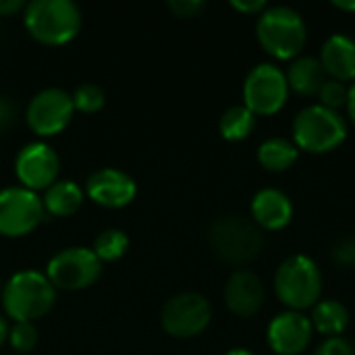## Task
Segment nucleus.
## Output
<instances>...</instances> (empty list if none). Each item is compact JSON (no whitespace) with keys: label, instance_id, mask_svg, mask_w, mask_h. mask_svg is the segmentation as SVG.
Here are the masks:
<instances>
[{"label":"nucleus","instance_id":"nucleus-1","mask_svg":"<svg viewBox=\"0 0 355 355\" xmlns=\"http://www.w3.org/2000/svg\"><path fill=\"white\" fill-rule=\"evenodd\" d=\"M256 37L264 52L272 58L293 60L306 48L308 25L304 17L291 6H266V10L258 15Z\"/></svg>","mask_w":355,"mask_h":355},{"label":"nucleus","instance_id":"nucleus-2","mask_svg":"<svg viewBox=\"0 0 355 355\" xmlns=\"http://www.w3.org/2000/svg\"><path fill=\"white\" fill-rule=\"evenodd\" d=\"M23 23L33 40L46 46H62L77 37L83 15L73 0H33L25 4Z\"/></svg>","mask_w":355,"mask_h":355},{"label":"nucleus","instance_id":"nucleus-3","mask_svg":"<svg viewBox=\"0 0 355 355\" xmlns=\"http://www.w3.org/2000/svg\"><path fill=\"white\" fill-rule=\"evenodd\" d=\"M0 302L15 322H35L52 310L56 289L46 272L19 270L4 283Z\"/></svg>","mask_w":355,"mask_h":355},{"label":"nucleus","instance_id":"nucleus-4","mask_svg":"<svg viewBox=\"0 0 355 355\" xmlns=\"http://www.w3.org/2000/svg\"><path fill=\"white\" fill-rule=\"evenodd\" d=\"M275 293L293 312L314 308L322 297V272L318 264L304 254L289 256L275 272Z\"/></svg>","mask_w":355,"mask_h":355},{"label":"nucleus","instance_id":"nucleus-5","mask_svg":"<svg viewBox=\"0 0 355 355\" xmlns=\"http://www.w3.org/2000/svg\"><path fill=\"white\" fill-rule=\"evenodd\" d=\"M293 144L310 154H327L337 150L347 137V123L341 112L312 104L302 108L291 125Z\"/></svg>","mask_w":355,"mask_h":355},{"label":"nucleus","instance_id":"nucleus-6","mask_svg":"<svg viewBox=\"0 0 355 355\" xmlns=\"http://www.w3.org/2000/svg\"><path fill=\"white\" fill-rule=\"evenodd\" d=\"M208 241L216 258L233 266L250 264L264 248L262 231L241 216H223L214 220L208 231Z\"/></svg>","mask_w":355,"mask_h":355},{"label":"nucleus","instance_id":"nucleus-7","mask_svg":"<svg viewBox=\"0 0 355 355\" xmlns=\"http://www.w3.org/2000/svg\"><path fill=\"white\" fill-rule=\"evenodd\" d=\"M289 98L285 73L270 64H256L243 81V106L256 116H272L283 110Z\"/></svg>","mask_w":355,"mask_h":355},{"label":"nucleus","instance_id":"nucleus-8","mask_svg":"<svg viewBox=\"0 0 355 355\" xmlns=\"http://www.w3.org/2000/svg\"><path fill=\"white\" fill-rule=\"evenodd\" d=\"M102 272V262L89 248H64L48 260L46 277L54 289L79 291L92 287Z\"/></svg>","mask_w":355,"mask_h":355},{"label":"nucleus","instance_id":"nucleus-9","mask_svg":"<svg viewBox=\"0 0 355 355\" xmlns=\"http://www.w3.org/2000/svg\"><path fill=\"white\" fill-rule=\"evenodd\" d=\"M212 320L210 302L193 291L173 295L160 312L162 329L177 339H191L202 335Z\"/></svg>","mask_w":355,"mask_h":355},{"label":"nucleus","instance_id":"nucleus-10","mask_svg":"<svg viewBox=\"0 0 355 355\" xmlns=\"http://www.w3.org/2000/svg\"><path fill=\"white\" fill-rule=\"evenodd\" d=\"M42 198L25 187L0 189V235L25 237L44 220Z\"/></svg>","mask_w":355,"mask_h":355},{"label":"nucleus","instance_id":"nucleus-11","mask_svg":"<svg viewBox=\"0 0 355 355\" xmlns=\"http://www.w3.org/2000/svg\"><path fill=\"white\" fill-rule=\"evenodd\" d=\"M73 98L62 87L40 89L27 104L25 119L33 133L40 137H52L60 133L73 119Z\"/></svg>","mask_w":355,"mask_h":355},{"label":"nucleus","instance_id":"nucleus-12","mask_svg":"<svg viewBox=\"0 0 355 355\" xmlns=\"http://www.w3.org/2000/svg\"><path fill=\"white\" fill-rule=\"evenodd\" d=\"M60 158L46 141H31L23 146L15 158V175L21 187L31 191H46L58 181Z\"/></svg>","mask_w":355,"mask_h":355},{"label":"nucleus","instance_id":"nucleus-13","mask_svg":"<svg viewBox=\"0 0 355 355\" xmlns=\"http://www.w3.org/2000/svg\"><path fill=\"white\" fill-rule=\"evenodd\" d=\"M310 316L287 310L275 316L266 331V343L277 355H302L312 343Z\"/></svg>","mask_w":355,"mask_h":355},{"label":"nucleus","instance_id":"nucleus-14","mask_svg":"<svg viewBox=\"0 0 355 355\" xmlns=\"http://www.w3.org/2000/svg\"><path fill=\"white\" fill-rule=\"evenodd\" d=\"M85 193L92 202L104 208H123L135 200L137 183L129 173L106 166L87 177Z\"/></svg>","mask_w":355,"mask_h":355},{"label":"nucleus","instance_id":"nucleus-15","mask_svg":"<svg viewBox=\"0 0 355 355\" xmlns=\"http://www.w3.org/2000/svg\"><path fill=\"white\" fill-rule=\"evenodd\" d=\"M266 291L262 279L252 270H235L225 285V304L231 314L252 318L264 306Z\"/></svg>","mask_w":355,"mask_h":355},{"label":"nucleus","instance_id":"nucleus-16","mask_svg":"<svg viewBox=\"0 0 355 355\" xmlns=\"http://www.w3.org/2000/svg\"><path fill=\"white\" fill-rule=\"evenodd\" d=\"M254 225L262 231H283L293 220V204L287 193L275 187L260 189L252 200Z\"/></svg>","mask_w":355,"mask_h":355},{"label":"nucleus","instance_id":"nucleus-17","mask_svg":"<svg viewBox=\"0 0 355 355\" xmlns=\"http://www.w3.org/2000/svg\"><path fill=\"white\" fill-rule=\"evenodd\" d=\"M320 62L327 77L347 83L355 81V40L345 33H333L327 37L320 50Z\"/></svg>","mask_w":355,"mask_h":355},{"label":"nucleus","instance_id":"nucleus-18","mask_svg":"<svg viewBox=\"0 0 355 355\" xmlns=\"http://www.w3.org/2000/svg\"><path fill=\"white\" fill-rule=\"evenodd\" d=\"M285 77H287L289 89L295 92L297 96H304V98L318 96L320 87L329 79L320 58H316V56H297V58H293L287 73H285Z\"/></svg>","mask_w":355,"mask_h":355},{"label":"nucleus","instance_id":"nucleus-19","mask_svg":"<svg viewBox=\"0 0 355 355\" xmlns=\"http://www.w3.org/2000/svg\"><path fill=\"white\" fill-rule=\"evenodd\" d=\"M42 204L52 216H73L83 204V189L73 179H58L44 191Z\"/></svg>","mask_w":355,"mask_h":355},{"label":"nucleus","instance_id":"nucleus-20","mask_svg":"<svg viewBox=\"0 0 355 355\" xmlns=\"http://www.w3.org/2000/svg\"><path fill=\"white\" fill-rule=\"evenodd\" d=\"M312 329L320 335L329 337H343L347 324H349V312L347 308L337 300H320L312 308L310 316Z\"/></svg>","mask_w":355,"mask_h":355},{"label":"nucleus","instance_id":"nucleus-21","mask_svg":"<svg viewBox=\"0 0 355 355\" xmlns=\"http://www.w3.org/2000/svg\"><path fill=\"white\" fill-rule=\"evenodd\" d=\"M297 158H300L297 146L285 137H270L262 141L258 148V162L268 173H285L297 162Z\"/></svg>","mask_w":355,"mask_h":355},{"label":"nucleus","instance_id":"nucleus-22","mask_svg":"<svg viewBox=\"0 0 355 355\" xmlns=\"http://www.w3.org/2000/svg\"><path fill=\"white\" fill-rule=\"evenodd\" d=\"M254 127H256V114L252 110H248L243 104H235V106L227 108L218 121V131H220L223 139H227V141H241V139L250 137Z\"/></svg>","mask_w":355,"mask_h":355},{"label":"nucleus","instance_id":"nucleus-23","mask_svg":"<svg viewBox=\"0 0 355 355\" xmlns=\"http://www.w3.org/2000/svg\"><path fill=\"white\" fill-rule=\"evenodd\" d=\"M94 254L100 262H114L121 260L129 250V237L121 229H106L94 241Z\"/></svg>","mask_w":355,"mask_h":355},{"label":"nucleus","instance_id":"nucleus-24","mask_svg":"<svg viewBox=\"0 0 355 355\" xmlns=\"http://www.w3.org/2000/svg\"><path fill=\"white\" fill-rule=\"evenodd\" d=\"M71 98H73L75 110H81V112H87V114L98 112L104 106V102H106L104 89L100 85H96V83H81V85H77L75 92L71 94Z\"/></svg>","mask_w":355,"mask_h":355},{"label":"nucleus","instance_id":"nucleus-25","mask_svg":"<svg viewBox=\"0 0 355 355\" xmlns=\"http://www.w3.org/2000/svg\"><path fill=\"white\" fill-rule=\"evenodd\" d=\"M8 343L15 352L27 354L37 345V329L33 322H15L8 331Z\"/></svg>","mask_w":355,"mask_h":355},{"label":"nucleus","instance_id":"nucleus-26","mask_svg":"<svg viewBox=\"0 0 355 355\" xmlns=\"http://www.w3.org/2000/svg\"><path fill=\"white\" fill-rule=\"evenodd\" d=\"M347 94H349V87L345 83L335 81V79H327V83L318 92V100H320L318 104L339 112V108L347 106Z\"/></svg>","mask_w":355,"mask_h":355},{"label":"nucleus","instance_id":"nucleus-27","mask_svg":"<svg viewBox=\"0 0 355 355\" xmlns=\"http://www.w3.org/2000/svg\"><path fill=\"white\" fill-rule=\"evenodd\" d=\"M333 262L339 268H355V237L339 239L331 250Z\"/></svg>","mask_w":355,"mask_h":355},{"label":"nucleus","instance_id":"nucleus-28","mask_svg":"<svg viewBox=\"0 0 355 355\" xmlns=\"http://www.w3.org/2000/svg\"><path fill=\"white\" fill-rule=\"evenodd\" d=\"M314 355H355V349L345 337H329L318 345Z\"/></svg>","mask_w":355,"mask_h":355},{"label":"nucleus","instance_id":"nucleus-29","mask_svg":"<svg viewBox=\"0 0 355 355\" xmlns=\"http://www.w3.org/2000/svg\"><path fill=\"white\" fill-rule=\"evenodd\" d=\"M206 2L202 0H171L168 2V10L179 17V19H193L204 10Z\"/></svg>","mask_w":355,"mask_h":355},{"label":"nucleus","instance_id":"nucleus-30","mask_svg":"<svg viewBox=\"0 0 355 355\" xmlns=\"http://www.w3.org/2000/svg\"><path fill=\"white\" fill-rule=\"evenodd\" d=\"M231 6L243 15H262L268 4L264 0H231Z\"/></svg>","mask_w":355,"mask_h":355},{"label":"nucleus","instance_id":"nucleus-31","mask_svg":"<svg viewBox=\"0 0 355 355\" xmlns=\"http://www.w3.org/2000/svg\"><path fill=\"white\" fill-rule=\"evenodd\" d=\"M15 121V104L8 96H0V131L8 129Z\"/></svg>","mask_w":355,"mask_h":355},{"label":"nucleus","instance_id":"nucleus-32","mask_svg":"<svg viewBox=\"0 0 355 355\" xmlns=\"http://www.w3.org/2000/svg\"><path fill=\"white\" fill-rule=\"evenodd\" d=\"M19 10H25L23 0H0V17H10Z\"/></svg>","mask_w":355,"mask_h":355},{"label":"nucleus","instance_id":"nucleus-33","mask_svg":"<svg viewBox=\"0 0 355 355\" xmlns=\"http://www.w3.org/2000/svg\"><path fill=\"white\" fill-rule=\"evenodd\" d=\"M347 114L352 119V123L355 125V81L349 85V94H347Z\"/></svg>","mask_w":355,"mask_h":355},{"label":"nucleus","instance_id":"nucleus-34","mask_svg":"<svg viewBox=\"0 0 355 355\" xmlns=\"http://www.w3.org/2000/svg\"><path fill=\"white\" fill-rule=\"evenodd\" d=\"M333 6H335V8H339V10H347V12H354V10H355V0H352V2H345V0H335V2H333Z\"/></svg>","mask_w":355,"mask_h":355},{"label":"nucleus","instance_id":"nucleus-35","mask_svg":"<svg viewBox=\"0 0 355 355\" xmlns=\"http://www.w3.org/2000/svg\"><path fill=\"white\" fill-rule=\"evenodd\" d=\"M8 331H10L8 322L0 316V345H2L4 341H8Z\"/></svg>","mask_w":355,"mask_h":355},{"label":"nucleus","instance_id":"nucleus-36","mask_svg":"<svg viewBox=\"0 0 355 355\" xmlns=\"http://www.w3.org/2000/svg\"><path fill=\"white\" fill-rule=\"evenodd\" d=\"M225 355H256L254 352L245 349V347H235V349H229Z\"/></svg>","mask_w":355,"mask_h":355},{"label":"nucleus","instance_id":"nucleus-37","mask_svg":"<svg viewBox=\"0 0 355 355\" xmlns=\"http://www.w3.org/2000/svg\"><path fill=\"white\" fill-rule=\"evenodd\" d=\"M0 297H2V285H0Z\"/></svg>","mask_w":355,"mask_h":355}]
</instances>
